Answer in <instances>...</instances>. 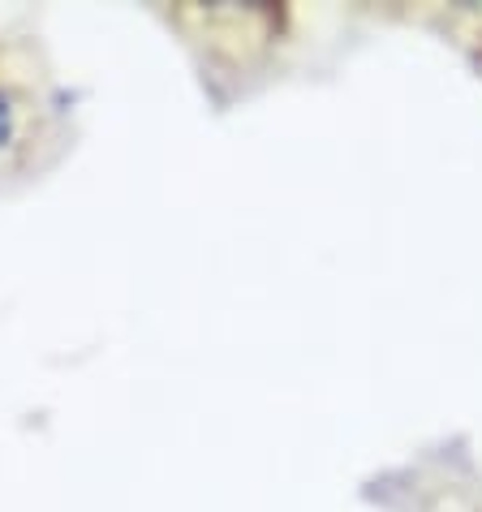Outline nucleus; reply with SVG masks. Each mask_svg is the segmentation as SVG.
I'll use <instances>...</instances> for the list:
<instances>
[{"label":"nucleus","mask_w":482,"mask_h":512,"mask_svg":"<svg viewBox=\"0 0 482 512\" xmlns=\"http://www.w3.org/2000/svg\"><path fill=\"white\" fill-rule=\"evenodd\" d=\"M9 138H13V112H9V99L0 95V151L9 147Z\"/></svg>","instance_id":"obj_1"}]
</instances>
